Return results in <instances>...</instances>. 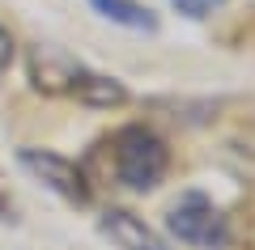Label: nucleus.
<instances>
[{"label": "nucleus", "mask_w": 255, "mask_h": 250, "mask_svg": "<svg viewBox=\"0 0 255 250\" xmlns=\"http://www.w3.org/2000/svg\"><path fill=\"white\" fill-rule=\"evenodd\" d=\"M30 81L43 93H64V98H77L81 106H98V110H111V106H124L128 102L124 81L107 77V72H94L85 64L68 60V55H51L43 47L30 60Z\"/></svg>", "instance_id": "f257e3e1"}, {"label": "nucleus", "mask_w": 255, "mask_h": 250, "mask_svg": "<svg viewBox=\"0 0 255 250\" xmlns=\"http://www.w3.org/2000/svg\"><path fill=\"white\" fill-rule=\"evenodd\" d=\"M115 149V174L124 187L132 191H153L170 170V149L162 144V136H153L145 123H128L111 140Z\"/></svg>", "instance_id": "f03ea898"}, {"label": "nucleus", "mask_w": 255, "mask_h": 250, "mask_svg": "<svg viewBox=\"0 0 255 250\" xmlns=\"http://www.w3.org/2000/svg\"><path fill=\"white\" fill-rule=\"evenodd\" d=\"M170 233L196 250H226L230 221L204 191H183L179 204L170 208Z\"/></svg>", "instance_id": "7ed1b4c3"}, {"label": "nucleus", "mask_w": 255, "mask_h": 250, "mask_svg": "<svg viewBox=\"0 0 255 250\" xmlns=\"http://www.w3.org/2000/svg\"><path fill=\"white\" fill-rule=\"evenodd\" d=\"M17 161H21V170L34 174V178L43 182L47 191H55L64 204L85 208V204L94 199L90 178H85V170L77 166L73 157H64V153H51V149H21V153H17Z\"/></svg>", "instance_id": "20e7f679"}, {"label": "nucleus", "mask_w": 255, "mask_h": 250, "mask_svg": "<svg viewBox=\"0 0 255 250\" xmlns=\"http://www.w3.org/2000/svg\"><path fill=\"white\" fill-rule=\"evenodd\" d=\"M98 229L102 238H111L119 250H166V242L140 221L136 212H128V208H107L98 216Z\"/></svg>", "instance_id": "39448f33"}, {"label": "nucleus", "mask_w": 255, "mask_h": 250, "mask_svg": "<svg viewBox=\"0 0 255 250\" xmlns=\"http://www.w3.org/2000/svg\"><path fill=\"white\" fill-rule=\"evenodd\" d=\"M90 4H94L107 21H115V26H128V30H157L153 9H145L140 0H90Z\"/></svg>", "instance_id": "423d86ee"}, {"label": "nucleus", "mask_w": 255, "mask_h": 250, "mask_svg": "<svg viewBox=\"0 0 255 250\" xmlns=\"http://www.w3.org/2000/svg\"><path fill=\"white\" fill-rule=\"evenodd\" d=\"M226 161L238 178L255 182V132H238L234 140H226Z\"/></svg>", "instance_id": "0eeeda50"}, {"label": "nucleus", "mask_w": 255, "mask_h": 250, "mask_svg": "<svg viewBox=\"0 0 255 250\" xmlns=\"http://www.w3.org/2000/svg\"><path fill=\"white\" fill-rule=\"evenodd\" d=\"M174 9L183 13V17H191V21H200V17H209L213 9H221L226 0H170Z\"/></svg>", "instance_id": "6e6552de"}, {"label": "nucleus", "mask_w": 255, "mask_h": 250, "mask_svg": "<svg viewBox=\"0 0 255 250\" xmlns=\"http://www.w3.org/2000/svg\"><path fill=\"white\" fill-rule=\"evenodd\" d=\"M9 64H13V34L0 26V77L9 72Z\"/></svg>", "instance_id": "1a4fd4ad"}, {"label": "nucleus", "mask_w": 255, "mask_h": 250, "mask_svg": "<svg viewBox=\"0 0 255 250\" xmlns=\"http://www.w3.org/2000/svg\"><path fill=\"white\" fill-rule=\"evenodd\" d=\"M9 212H13V204H9V195L0 191V221H9Z\"/></svg>", "instance_id": "9d476101"}]
</instances>
